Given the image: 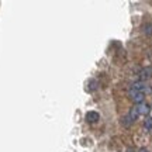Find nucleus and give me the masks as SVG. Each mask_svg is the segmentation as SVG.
<instances>
[{
  "instance_id": "f257e3e1",
  "label": "nucleus",
  "mask_w": 152,
  "mask_h": 152,
  "mask_svg": "<svg viewBox=\"0 0 152 152\" xmlns=\"http://www.w3.org/2000/svg\"><path fill=\"white\" fill-rule=\"evenodd\" d=\"M131 90H135V92H141V93H149L151 92V87L148 86L145 82L142 80H138V82H134L132 85H131Z\"/></svg>"
},
{
  "instance_id": "f03ea898",
  "label": "nucleus",
  "mask_w": 152,
  "mask_h": 152,
  "mask_svg": "<svg viewBox=\"0 0 152 152\" xmlns=\"http://www.w3.org/2000/svg\"><path fill=\"white\" fill-rule=\"evenodd\" d=\"M130 99L135 104H141L145 100V94L141 92H135V90H130Z\"/></svg>"
},
{
  "instance_id": "7ed1b4c3",
  "label": "nucleus",
  "mask_w": 152,
  "mask_h": 152,
  "mask_svg": "<svg viewBox=\"0 0 152 152\" xmlns=\"http://www.w3.org/2000/svg\"><path fill=\"white\" fill-rule=\"evenodd\" d=\"M149 77H152V66H147V68H144V69L140 71V80L145 82Z\"/></svg>"
},
{
  "instance_id": "20e7f679",
  "label": "nucleus",
  "mask_w": 152,
  "mask_h": 152,
  "mask_svg": "<svg viewBox=\"0 0 152 152\" xmlns=\"http://www.w3.org/2000/svg\"><path fill=\"white\" fill-rule=\"evenodd\" d=\"M135 109H137V111H138L140 115H147V114L151 113V107H149L145 102L141 104H135Z\"/></svg>"
},
{
  "instance_id": "39448f33",
  "label": "nucleus",
  "mask_w": 152,
  "mask_h": 152,
  "mask_svg": "<svg viewBox=\"0 0 152 152\" xmlns=\"http://www.w3.org/2000/svg\"><path fill=\"white\" fill-rule=\"evenodd\" d=\"M99 120H100V114H99L97 111H87L86 113V121L87 123L93 124V123H97Z\"/></svg>"
},
{
  "instance_id": "423d86ee",
  "label": "nucleus",
  "mask_w": 152,
  "mask_h": 152,
  "mask_svg": "<svg viewBox=\"0 0 152 152\" xmlns=\"http://www.w3.org/2000/svg\"><path fill=\"white\" fill-rule=\"evenodd\" d=\"M97 87H99L97 80L90 79V80L87 82V85H86V90H87V92H94V90H97Z\"/></svg>"
},
{
  "instance_id": "0eeeda50",
  "label": "nucleus",
  "mask_w": 152,
  "mask_h": 152,
  "mask_svg": "<svg viewBox=\"0 0 152 152\" xmlns=\"http://www.w3.org/2000/svg\"><path fill=\"white\" fill-rule=\"evenodd\" d=\"M144 128L147 131L152 130V117H147V118L144 120Z\"/></svg>"
},
{
  "instance_id": "6e6552de",
  "label": "nucleus",
  "mask_w": 152,
  "mask_h": 152,
  "mask_svg": "<svg viewBox=\"0 0 152 152\" xmlns=\"http://www.w3.org/2000/svg\"><path fill=\"white\" fill-rule=\"evenodd\" d=\"M144 33L147 34V35H152V23L145 24V27H144Z\"/></svg>"
},
{
  "instance_id": "1a4fd4ad",
  "label": "nucleus",
  "mask_w": 152,
  "mask_h": 152,
  "mask_svg": "<svg viewBox=\"0 0 152 152\" xmlns=\"http://www.w3.org/2000/svg\"><path fill=\"white\" fill-rule=\"evenodd\" d=\"M138 152H149V151H148L147 148H141V149H140V151H138Z\"/></svg>"
},
{
  "instance_id": "9d476101",
  "label": "nucleus",
  "mask_w": 152,
  "mask_h": 152,
  "mask_svg": "<svg viewBox=\"0 0 152 152\" xmlns=\"http://www.w3.org/2000/svg\"><path fill=\"white\" fill-rule=\"evenodd\" d=\"M127 152H135V151H134L132 148H130V149H127Z\"/></svg>"
},
{
  "instance_id": "9b49d317",
  "label": "nucleus",
  "mask_w": 152,
  "mask_h": 152,
  "mask_svg": "<svg viewBox=\"0 0 152 152\" xmlns=\"http://www.w3.org/2000/svg\"><path fill=\"white\" fill-rule=\"evenodd\" d=\"M151 113H152V109H151Z\"/></svg>"
}]
</instances>
